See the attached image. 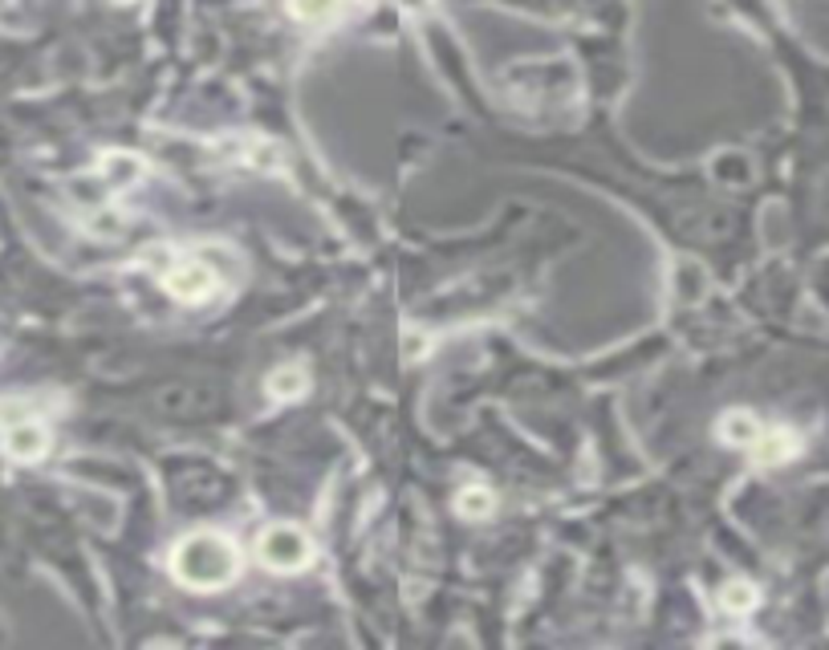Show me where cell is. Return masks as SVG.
<instances>
[{
  "instance_id": "1",
  "label": "cell",
  "mask_w": 829,
  "mask_h": 650,
  "mask_svg": "<svg viewBox=\"0 0 829 650\" xmlns=\"http://www.w3.org/2000/svg\"><path fill=\"white\" fill-rule=\"evenodd\" d=\"M240 565H245V558H240L236 541L224 537V533H212V528H196L171 549L175 582L184 589H196V593L232 586L240 577Z\"/></svg>"
},
{
  "instance_id": "2",
  "label": "cell",
  "mask_w": 829,
  "mask_h": 650,
  "mask_svg": "<svg viewBox=\"0 0 829 650\" xmlns=\"http://www.w3.org/2000/svg\"><path fill=\"white\" fill-rule=\"evenodd\" d=\"M154 277L163 280V289L180 305H203V301H212L220 293V273L208 261H200V257H168V252H159Z\"/></svg>"
},
{
  "instance_id": "3",
  "label": "cell",
  "mask_w": 829,
  "mask_h": 650,
  "mask_svg": "<svg viewBox=\"0 0 829 650\" xmlns=\"http://www.w3.org/2000/svg\"><path fill=\"white\" fill-rule=\"evenodd\" d=\"M257 558L273 573H301L313 565V541L297 525H269L257 541Z\"/></svg>"
},
{
  "instance_id": "4",
  "label": "cell",
  "mask_w": 829,
  "mask_h": 650,
  "mask_svg": "<svg viewBox=\"0 0 829 650\" xmlns=\"http://www.w3.org/2000/svg\"><path fill=\"white\" fill-rule=\"evenodd\" d=\"M0 432H4V451L21 460V464H33L49 451V432L41 418L29 415V407L13 399V403H0Z\"/></svg>"
},
{
  "instance_id": "5",
  "label": "cell",
  "mask_w": 829,
  "mask_h": 650,
  "mask_svg": "<svg viewBox=\"0 0 829 650\" xmlns=\"http://www.w3.org/2000/svg\"><path fill=\"white\" fill-rule=\"evenodd\" d=\"M748 451H753L756 464H784V460L797 451V435L784 432V427H765L760 439H756Z\"/></svg>"
},
{
  "instance_id": "6",
  "label": "cell",
  "mask_w": 829,
  "mask_h": 650,
  "mask_svg": "<svg viewBox=\"0 0 829 650\" xmlns=\"http://www.w3.org/2000/svg\"><path fill=\"white\" fill-rule=\"evenodd\" d=\"M765 427L768 423H760L753 411H728V415L720 418V439L732 443V448H753Z\"/></svg>"
},
{
  "instance_id": "7",
  "label": "cell",
  "mask_w": 829,
  "mask_h": 650,
  "mask_svg": "<svg viewBox=\"0 0 829 650\" xmlns=\"http://www.w3.org/2000/svg\"><path fill=\"white\" fill-rule=\"evenodd\" d=\"M264 387H269V395H273L276 403H281V399H289L293 403V399H301V395L309 390V374H306V366H281V371L269 374Z\"/></svg>"
},
{
  "instance_id": "8",
  "label": "cell",
  "mask_w": 829,
  "mask_h": 650,
  "mask_svg": "<svg viewBox=\"0 0 829 650\" xmlns=\"http://www.w3.org/2000/svg\"><path fill=\"white\" fill-rule=\"evenodd\" d=\"M756 602H760V593H756V586L744 582V577H732V582L720 589V605L728 614H748Z\"/></svg>"
},
{
  "instance_id": "9",
  "label": "cell",
  "mask_w": 829,
  "mask_h": 650,
  "mask_svg": "<svg viewBox=\"0 0 829 650\" xmlns=\"http://www.w3.org/2000/svg\"><path fill=\"white\" fill-rule=\"evenodd\" d=\"M492 492L484 488V484H468V488H460V496H456V512L460 516H468V521H480V516H488L492 512Z\"/></svg>"
},
{
  "instance_id": "10",
  "label": "cell",
  "mask_w": 829,
  "mask_h": 650,
  "mask_svg": "<svg viewBox=\"0 0 829 650\" xmlns=\"http://www.w3.org/2000/svg\"><path fill=\"white\" fill-rule=\"evenodd\" d=\"M289 13L306 25H325L342 13V0H289Z\"/></svg>"
}]
</instances>
